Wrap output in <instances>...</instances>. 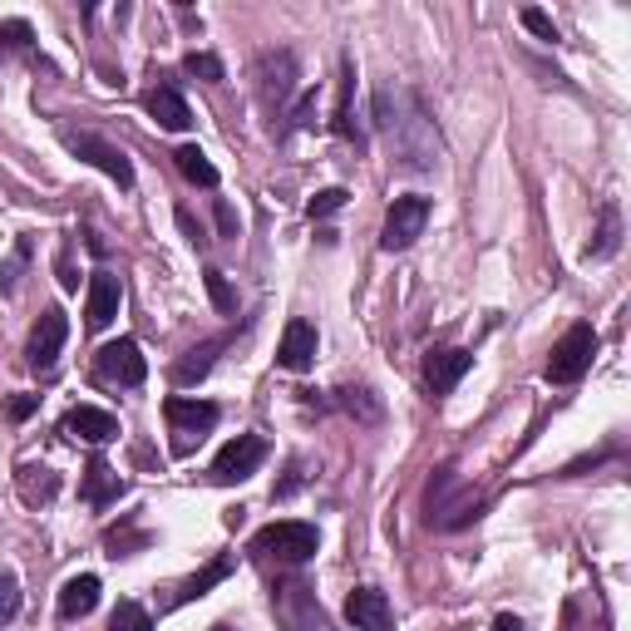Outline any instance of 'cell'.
<instances>
[{
  "instance_id": "6da1fadb",
  "label": "cell",
  "mask_w": 631,
  "mask_h": 631,
  "mask_svg": "<svg viewBox=\"0 0 631 631\" xmlns=\"http://www.w3.org/2000/svg\"><path fill=\"white\" fill-rule=\"evenodd\" d=\"M375 129L391 139L399 168H409V173H429L439 163V133L429 124L425 104L409 89H391V84L375 89Z\"/></svg>"
},
{
  "instance_id": "7a4b0ae2",
  "label": "cell",
  "mask_w": 631,
  "mask_h": 631,
  "mask_svg": "<svg viewBox=\"0 0 631 631\" xmlns=\"http://www.w3.org/2000/svg\"><path fill=\"white\" fill-rule=\"evenodd\" d=\"M163 415H168V435H173V454H193V449L203 445V439L213 435V425H217V405H213V399L173 395L163 405Z\"/></svg>"
},
{
  "instance_id": "3957f363",
  "label": "cell",
  "mask_w": 631,
  "mask_h": 631,
  "mask_svg": "<svg viewBox=\"0 0 631 631\" xmlns=\"http://www.w3.org/2000/svg\"><path fill=\"white\" fill-rule=\"evenodd\" d=\"M316 548H321V533H316V523H271V528H261L257 538H252V553L261 557H277V563H311Z\"/></svg>"
},
{
  "instance_id": "277c9868",
  "label": "cell",
  "mask_w": 631,
  "mask_h": 631,
  "mask_svg": "<svg viewBox=\"0 0 631 631\" xmlns=\"http://www.w3.org/2000/svg\"><path fill=\"white\" fill-rule=\"evenodd\" d=\"M592 355H597V331L592 325H573V331L553 345L543 375H548L553 385H577L587 371H592Z\"/></svg>"
},
{
  "instance_id": "5b68a950",
  "label": "cell",
  "mask_w": 631,
  "mask_h": 631,
  "mask_svg": "<svg viewBox=\"0 0 631 631\" xmlns=\"http://www.w3.org/2000/svg\"><path fill=\"white\" fill-rule=\"evenodd\" d=\"M94 371H99L104 385H124V391H133V385H143V375H149V361H143V351H139L133 335H119V341H109L99 355H94Z\"/></svg>"
},
{
  "instance_id": "8992f818",
  "label": "cell",
  "mask_w": 631,
  "mask_h": 631,
  "mask_svg": "<svg viewBox=\"0 0 631 631\" xmlns=\"http://www.w3.org/2000/svg\"><path fill=\"white\" fill-rule=\"evenodd\" d=\"M65 149L75 153V158H84V163H94L99 173H109L124 193L133 188V163H129V153H124L119 143L99 139V133H65Z\"/></svg>"
},
{
  "instance_id": "52a82bcc",
  "label": "cell",
  "mask_w": 631,
  "mask_h": 631,
  "mask_svg": "<svg viewBox=\"0 0 631 631\" xmlns=\"http://www.w3.org/2000/svg\"><path fill=\"white\" fill-rule=\"evenodd\" d=\"M425 223H429V197H419V193L395 197L391 213H385L381 247H385V252H405V247H415L419 233H425Z\"/></svg>"
},
{
  "instance_id": "ba28073f",
  "label": "cell",
  "mask_w": 631,
  "mask_h": 631,
  "mask_svg": "<svg viewBox=\"0 0 631 631\" xmlns=\"http://www.w3.org/2000/svg\"><path fill=\"white\" fill-rule=\"evenodd\" d=\"M257 94L267 109H281L297 94V55L291 50H267L257 60Z\"/></svg>"
},
{
  "instance_id": "9c48e42d",
  "label": "cell",
  "mask_w": 631,
  "mask_h": 631,
  "mask_svg": "<svg viewBox=\"0 0 631 631\" xmlns=\"http://www.w3.org/2000/svg\"><path fill=\"white\" fill-rule=\"evenodd\" d=\"M261 459H267V439H261V435H237L233 445L217 449L213 479L217 483H242V479H252V473H257Z\"/></svg>"
},
{
  "instance_id": "30bf717a",
  "label": "cell",
  "mask_w": 631,
  "mask_h": 631,
  "mask_svg": "<svg viewBox=\"0 0 631 631\" xmlns=\"http://www.w3.org/2000/svg\"><path fill=\"white\" fill-rule=\"evenodd\" d=\"M65 335H69V321L60 307H45L35 321V331H30L25 341V361L35 365V371H50V365L60 361V351H65Z\"/></svg>"
},
{
  "instance_id": "8fae6325",
  "label": "cell",
  "mask_w": 631,
  "mask_h": 631,
  "mask_svg": "<svg viewBox=\"0 0 631 631\" xmlns=\"http://www.w3.org/2000/svg\"><path fill=\"white\" fill-rule=\"evenodd\" d=\"M277 612H281V622H287L291 631H331V622H325V612L316 607L311 587H301V582L277 587Z\"/></svg>"
},
{
  "instance_id": "7c38bea8",
  "label": "cell",
  "mask_w": 631,
  "mask_h": 631,
  "mask_svg": "<svg viewBox=\"0 0 631 631\" xmlns=\"http://www.w3.org/2000/svg\"><path fill=\"white\" fill-rule=\"evenodd\" d=\"M345 617L355 622V631H395V612H391V597L381 587H355L345 597Z\"/></svg>"
},
{
  "instance_id": "4fadbf2b",
  "label": "cell",
  "mask_w": 631,
  "mask_h": 631,
  "mask_svg": "<svg viewBox=\"0 0 631 631\" xmlns=\"http://www.w3.org/2000/svg\"><path fill=\"white\" fill-rule=\"evenodd\" d=\"M469 365H473L469 351H459V345H439V351L425 355V385L435 395H449L469 375Z\"/></svg>"
},
{
  "instance_id": "5bb4252c",
  "label": "cell",
  "mask_w": 631,
  "mask_h": 631,
  "mask_svg": "<svg viewBox=\"0 0 631 631\" xmlns=\"http://www.w3.org/2000/svg\"><path fill=\"white\" fill-rule=\"evenodd\" d=\"M119 301H124L119 277L94 271V277H89V297H84V325H89V331H104V325L119 316Z\"/></svg>"
},
{
  "instance_id": "9a60e30c",
  "label": "cell",
  "mask_w": 631,
  "mask_h": 631,
  "mask_svg": "<svg viewBox=\"0 0 631 631\" xmlns=\"http://www.w3.org/2000/svg\"><path fill=\"white\" fill-rule=\"evenodd\" d=\"M277 365L291 375H307L316 365V325L311 321H291L281 331V345H277Z\"/></svg>"
},
{
  "instance_id": "2e32d148",
  "label": "cell",
  "mask_w": 631,
  "mask_h": 631,
  "mask_svg": "<svg viewBox=\"0 0 631 631\" xmlns=\"http://www.w3.org/2000/svg\"><path fill=\"white\" fill-rule=\"evenodd\" d=\"M143 109H149L158 119V129H168V133L193 129V109L183 104V94H178L173 84H153V89L143 94Z\"/></svg>"
},
{
  "instance_id": "e0dca14e",
  "label": "cell",
  "mask_w": 631,
  "mask_h": 631,
  "mask_svg": "<svg viewBox=\"0 0 631 631\" xmlns=\"http://www.w3.org/2000/svg\"><path fill=\"white\" fill-rule=\"evenodd\" d=\"M65 435L84 439V445H109V439H119V419H114L109 409L75 405V409L65 415Z\"/></svg>"
},
{
  "instance_id": "ac0fdd59",
  "label": "cell",
  "mask_w": 631,
  "mask_h": 631,
  "mask_svg": "<svg viewBox=\"0 0 631 631\" xmlns=\"http://www.w3.org/2000/svg\"><path fill=\"white\" fill-rule=\"evenodd\" d=\"M335 133L361 149V124H355V60L341 55V99H335Z\"/></svg>"
},
{
  "instance_id": "d6986e66",
  "label": "cell",
  "mask_w": 631,
  "mask_h": 631,
  "mask_svg": "<svg viewBox=\"0 0 631 631\" xmlns=\"http://www.w3.org/2000/svg\"><path fill=\"white\" fill-rule=\"evenodd\" d=\"M94 607H99V577L94 573H79L60 587V617H65V622H79V617H89Z\"/></svg>"
},
{
  "instance_id": "ffe728a7",
  "label": "cell",
  "mask_w": 631,
  "mask_h": 631,
  "mask_svg": "<svg viewBox=\"0 0 631 631\" xmlns=\"http://www.w3.org/2000/svg\"><path fill=\"white\" fill-rule=\"evenodd\" d=\"M223 351H227V335H213V341L193 345V351H188L183 361L173 365V381H178V385H193V381H203V375L217 365V355H223Z\"/></svg>"
},
{
  "instance_id": "44dd1931",
  "label": "cell",
  "mask_w": 631,
  "mask_h": 631,
  "mask_svg": "<svg viewBox=\"0 0 631 631\" xmlns=\"http://www.w3.org/2000/svg\"><path fill=\"white\" fill-rule=\"evenodd\" d=\"M15 489H20V499H25L30 509H40V503H50L60 493V473L45 469V464H25L15 473Z\"/></svg>"
},
{
  "instance_id": "7402d4cb",
  "label": "cell",
  "mask_w": 631,
  "mask_h": 631,
  "mask_svg": "<svg viewBox=\"0 0 631 631\" xmlns=\"http://www.w3.org/2000/svg\"><path fill=\"white\" fill-rule=\"evenodd\" d=\"M124 493V479L114 473L104 459H89V469H84V499L94 503V509H104V503H114Z\"/></svg>"
},
{
  "instance_id": "603a6c76",
  "label": "cell",
  "mask_w": 631,
  "mask_h": 631,
  "mask_svg": "<svg viewBox=\"0 0 631 631\" xmlns=\"http://www.w3.org/2000/svg\"><path fill=\"white\" fill-rule=\"evenodd\" d=\"M617 247H622V213H617V203H602V227L587 242V261L617 257Z\"/></svg>"
},
{
  "instance_id": "cb8c5ba5",
  "label": "cell",
  "mask_w": 631,
  "mask_h": 631,
  "mask_svg": "<svg viewBox=\"0 0 631 631\" xmlns=\"http://www.w3.org/2000/svg\"><path fill=\"white\" fill-rule=\"evenodd\" d=\"M335 405H341L345 415H355L361 425H381V415H385L381 399L365 391V385H345V391H335Z\"/></svg>"
},
{
  "instance_id": "d4e9b609",
  "label": "cell",
  "mask_w": 631,
  "mask_h": 631,
  "mask_svg": "<svg viewBox=\"0 0 631 631\" xmlns=\"http://www.w3.org/2000/svg\"><path fill=\"white\" fill-rule=\"evenodd\" d=\"M227 577H233V557L223 553V557H213V563H207V567H203V573H197V577H188V582L178 587V602H193V597H203L207 587L227 582Z\"/></svg>"
},
{
  "instance_id": "484cf974",
  "label": "cell",
  "mask_w": 631,
  "mask_h": 631,
  "mask_svg": "<svg viewBox=\"0 0 631 631\" xmlns=\"http://www.w3.org/2000/svg\"><path fill=\"white\" fill-rule=\"evenodd\" d=\"M173 158H178V173H183L188 183H197V188H217V168L207 163V153L197 149V143H183V149H178Z\"/></svg>"
},
{
  "instance_id": "4316f807",
  "label": "cell",
  "mask_w": 631,
  "mask_h": 631,
  "mask_svg": "<svg viewBox=\"0 0 631 631\" xmlns=\"http://www.w3.org/2000/svg\"><path fill=\"white\" fill-rule=\"evenodd\" d=\"M104 548H109V557H133L139 548H149V533L143 528H109L104 533Z\"/></svg>"
},
{
  "instance_id": "83f0119b",
  "label": "cell",
  "mask_w": 631,
  "mask_h": 631,
  "mask_svg": "<svg viewBox=\"0 0 631 631\" xmlns=\"http://www.w3.org/2000/svg\"><path fill=\"white\" fill-rule=\"evenodd\" d=\"M183 69H188V75H193V79H207V84H223V79H227L223 60H217V55H207V50H193V55L183 60Z\"/></svg>"
},
{
  "instance_id": "f1b7e54d",
  "label": "cell",
  "mask_w": 631,
  "mask_h": 631,
  "mask_svg": "<svg viewBox=\"0 0 631 631\" xmlns=\"http://www.w3.org/2000/svg\"><path fill=\"white\" fill-rule=\"evenodd\" d=\"M109 631H153V622H149V612H143L139 602H119L114 607V617H109Z\"/></svg>"
},
{
  "instance_id": "f546056e",
  "label": "cell",
  "mask_w": 631,
  "mask_h": 631,
  "mask_svg": "<svg viewBox=\"0 0 631 631\" xmlns=\"http://www.w3.org/2000/svg\"><path fill=\"white\" fill-rule=\"evenodd\" d=\"M203 281H207V297H213V307L223 311V316H233V311H237V297H233V287H227L223 271L207 267V271H203Z\"/></svg>"
},
{
  "instance_id": "4dcf8cb0",
  "label": "cell",
  "mask_w": 631,
  "mask_h": 631,
  "mask_svg": "<svg viewBox=\"0 0 631 631\" xmlns=\"http://www.w3.org/2000/svg\"><path fill=\"white\" fill-rule=\"evenodd\" d=\"M345 197H351V193H345V188H321V193H316L311 203H307L311 223H316V217H331V213H341V207H345Z\"/></svg>"
},
{
  "instance_id": "1f68e13d",
  "label": "cell",
  "mask_w": 631,
  "mask_h": 631,
  "mask_svg": "<svg viewBox=\"0 0 631 631\" xmlns=\"http://www.w3.org/2000/svg\"><path fill=\"white\" fill-rule=\"evenodd\" d=\"M15 612H20V582L10 573H0V627H6Z\"/></svg>"
},
{
  "instance_id": "d6a6232c",
  "label": "cell",
  "mask_w": 631,
  "mask_h": 631,
  "mask_svg": "<svg viewBox=\"0 0 631 631\" xmlns=\"http://www.w3.org/2000/svg\"><path fill=\"white\" fill-rule=\"evenodd\" d=\"M523 25H528L533 30V35H538V40H557V25H553V15H548V10H538V6H528V10H523Z\"/></svg>"
},
{
  "instance_id": "836d02e7",
  "label": "cell",
  "mask_w": 631,
  "mask_h": 631,
  "mask_svg": "<svg viewBox=\"0 0 631 631\" xmlns=\"http://www.w3.org/2000/svg\"><path fill=\"white\" fill-rule=\"evenodd\" d=\"M25 45H30V25H25V20L0 25V50H25Z\"/></svg>"
},
{
  "instance_id": "e575fe53",
  "label": "cell",
  "mask_w": 631,
  "mask_h": 631,
  "mask_svg": "<svg viewBox=\"0 0 631 631\" xmlns=\"http://www.w3.org/2000/svg\"><path fill=\"white\" fill-rule=\"evenodd\" d=\"M25 257H30V242H20L15 261H0V291H6V297L15 291V271H20V261H25Z\"/></svg>"
},
{
  "instance_id": "d590c367",
  "label": "cell",
  "mask_w": 631,
  "mask_h": 631,
  "mask_svg": "<svg viewBox=\"0 0 631 631\" xmlns=\"http://www.w3.org/2000/svg\"><path fill=\"white\" fill-rule=\"evenodd\" d=\"M301 483H307V473H301V459H291V469H287V479L277 483V489H271V499H291V493L301 489Z\"/></svg>"
},
{
  "instance_id": "8d00e7d4",
  "label": "cell",
  "mask_w": 631,
  "mask_h": 631,
  "mask_svg": "<svg viewBox=\"0 0 631 631\" xmlns=\"http://www.w3.org/2000/svg\"><path fill=\"white\" fill-rule=\"evenodd\" d=\"M35 405H40V395H10L6 415L15 419V425H20V419H30V415H35Z\"/></svg>"
},
{
  "instance_id": "74e56055",
  "label": "cell",
  "mask_w": 631,
  "mask_h": 631,
  "mask_svg": "<svg viewBox=\"0 0 631 631\" xmlns=\"http://www.w3.org/2000/svg\"><path fill=\"white\" fill-rule=\"evenodd\" d=\"M311 114H316V94H301V99H297V109H291V129H307V124H311Z\"/></svg>"
},
{
  "instance_id": "f35d334b",
  "label": "cell",
  "mask_w": 631,
  "mask_h": 631,
  "mask_svg": "<svg viewBox=\"0 0 631 631\" xmlns=\"http://www.w3.org/2000/svg\"><path fill=\"white\" fill-rule=\"evenodd\" d=\"M217 233L223 237H237V213L227 203H217Z\"/></svg>"
},
{
  "instance_id": "ab89813d",
  "label": "cell",
  "mask_w": 631,
  "mask_h": 631,
  "mask_svg": "<svg viewBox=\"0 0 631 631\" xmlns=\"http://www.w3.org/2000/svg\"><path fill=\"white\" fill-rule=\"evenodd\" d=\"M178 227H183V233H188V242H193V247H197V242H203V227L193 223V213H188V207H178Z\"/></svg>"
},
{
  "instance_id": "60d3db41",
  "label": "cell",
  "mask_w": 631,
  "mask_h": 631,
  "mask_svg": "<svg viewBox=\"0 0 631 631\" xmlns=\"http://www.w3.org/2000/svg\"><path fill=\"white\" fill-rule=\"evenodd\" d=\"M60 281H65V291H75V287H79L75 267H69V252H60Z\"/></svg>"
},
{
  "instance_id": "b9f144b4",
  "label": "cell",
  "mask_w": 631,
  "mask_h": 631,
  "mask_svg": "<svg viewBox=\"0 0 631 631\" xmlns=\"http://www.w3.org/2000/svg\"><path fill=\"white\" fill-rule=\"evenodd\" d=\"M493 631H523V622H518V617L503 612V617H493Z\"/></svg>"
}]
</instances>
